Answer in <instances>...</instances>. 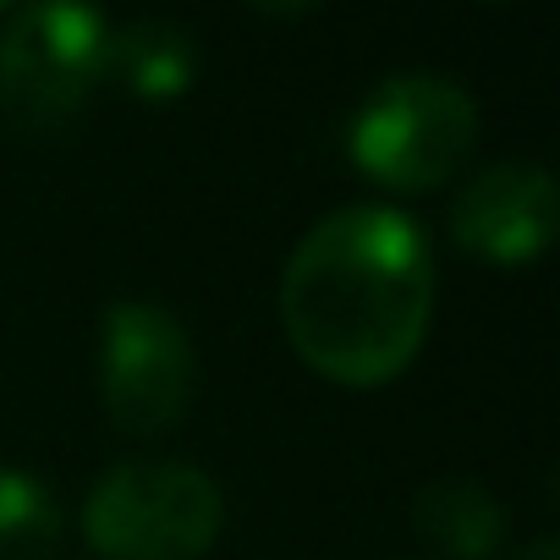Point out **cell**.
I'll return each mask as SVG.
<instances>
[{
	"instance_id": "cell-6",
	"label": "cell",
	"mask_w": 560,
	"mask_h": 560,
	"mask_svg": "<svg viewBox=\"0 0 560 560\" xmlns=\"http://www.w3.org/2000/svg\"><path fill=\"white\" fill-rule=\"evenodd\" d=\"M555 225H560L555 176L533 160H505L478 171L451 203V236L500 269H522L544 258Z\"/></svg>"
},
{
	"instance_id": "cell-8",
	"label": "cell",
	"mask_w": 560,
	"mask_h": 560,
	"mask_svg": "<svg viewBox=\"0 0 560 560\" xmlns=\"http://www.w3.org/2000/svg\"><path fill=\"white\" fill-rule=\"evenodd\" d=\"M110 78L127 83V94L165 105L182 100L198 78V45L176 23H127L110 28Z\"/></svg>"
},
{
	"instance_id": "cell-10",
	"label": "cell",
	"mask_w": 560,
	"mask_h": 560,
	"mask_svg": "<svg viewBox=\"0 0 560 560\" xmlns=\"http://www.w3.org/2000/svg\"><path fill=\"white\" fill-rule=\"evenodd\" d=\"M516 560H560V544H555V538L544 533V538H533V544H527V549H522Z\"/></svg>"
},
{
	"instance_id": "cell-4",
	"label": "cell",
	"mask_w": 560,
	"mask_h": 560,
	"mask_svg": "<svg viewBox=\"0 0 560 560\" xmlns=\"http://www.w3.org/2000/svg\"><path fill=\"white\" fill-rule=\"evenodd\" d=\"M110 78V23L89 7H23L0 34V105L23 132H61Z\"/></svg>"
},
{
	"instance_id": "cell-3",
	"label": "cell",
	"mask_w": 560,
	"mask_h": 560,
	"mask_svg": "<svg viewBox=\"0 0 560 560\" xmlns=\"http://www.w3.org/2000/svg\"><path fill=\"white\" fill-rule=\"evenodd\" d=\"M478 143V105L462 83L434 72L385 78L352 116V165L390 192H429L462 171Z\"/></svg>"
},
{
	"instance_id": "cell-5",
	"label": "cell",
	"mask_w": 560,
	"mask_h": 560,
	"mask_svg": "<svg viewBox=\"0 0 560 560\" xmlns=\"http://www.w3.org/2000/svg\"><path fill=\"white\" fill-rule=\"evenodd\" d=\"M192 341L182 319L160 303H110L100 330V396L110 423L127 434H160L182 423L192 401Z\"/></svg>"
},
{
	"instance_id": "cell-1",
	"label": "cell",
	"mask_w": 560,
	"mask_h": 560,
	"mask_svg": "<svg viewBox=\"0 0 560 560\" xmlns=\"http://www.w3.org/2000/svg\"><path fill=\"white\" fill-rule=\"evenodd\" d=\"M429 319L434 247L429 231L390 203L325 214L280 275V325L292 352L347 390H374L407 374Z\"/></svg>"
},
{
	"instance_id": "cell-9",
	"label": "cell",
	"mask_w": 560,
	"mask_h": 560,
	"mask_svg": "<svg viewBox=\"0 0 560 560\" xmlns=\"http://www.w3.org/2000/svg\"><path fill=\"white\" fill-rule=\"evenodd\" d=\"M61 500L45 478L0 467V560H50L61 544Z\"/></svg>"
},
{
	"instance_id": "cell-7",
	"label": "cell",
	"mask_w": 560,
	"mask_h": 560,
	"mask_svg": "<svg viewBox=\"0 0 560 560\" xmlns=\"http://www.w3.org/2000/svg\"><path fill=\"white\" fill-rule=\"evenodd\" d=\"M412 522L451 560H489L500 549V538H505L500 500L483 483H472V478H440V483H429L412 500Z\"/></svg>"
},
{
	"instance_id": "cell-2",
	"label": "cell",
	"mask_w": 560,
	"mask_h": 560,
	"mask_svg": "<svg viewBox=\"0 0 560 560\" xmlns=\"http://www.w3.org/2000/svg\"><path fill=\"white\" fill-rule=\"evenodd\" d=\"M220 522V483L192 462H116L83 500V538L100 560H198Z\"/></svg>"
}]
</instances>
